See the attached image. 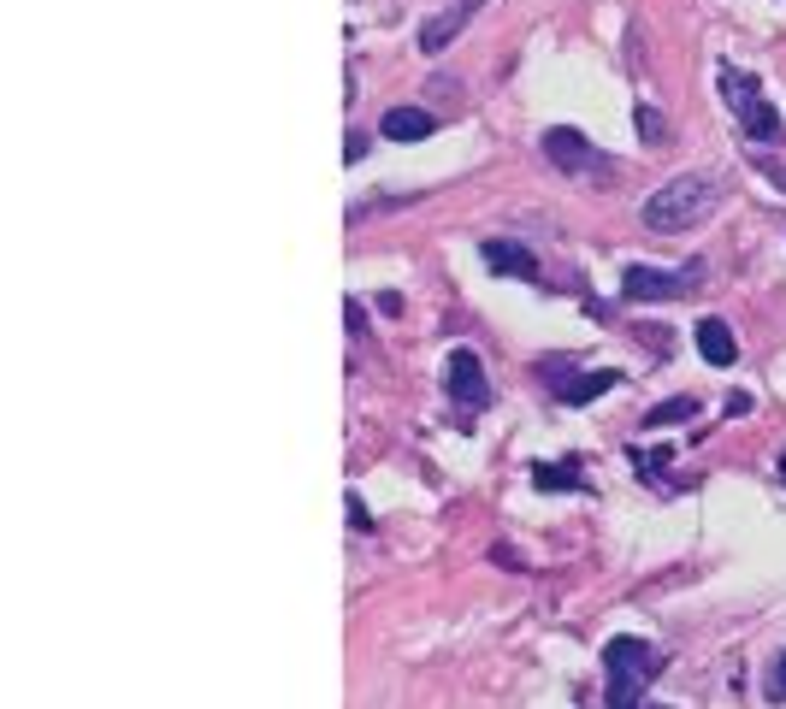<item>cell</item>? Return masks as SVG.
Wrapping results in <instances>:
<instances>
[{
  "label": "cell",
  "mask_w": 786,
  "mask_h": 709,
  "mask_svg": "<svg viewBox=\"0 0 786 709\" xmlns=\"http://www.w3.org/2000/svg\"><path fill=\"white\" fill-rule=\"evenodd\" d=\"M621 385V373L615 367H603V373H580L568 390H556V402H568V408H586V402H597L603 390H615Z\"/></svg>",
  "instance_id": "11"
},
{
  "label": "cell",
  "mask_w": 786,
  "mask_h": 709,
  "mask_svg": "<svg viewBox=\"0 0 786 709\" xmlns=\"http://www.w3.org/2000/svg\"><path fill=\"white\" fill-rule=\"evenodd\" d=\"M645 709H656V704H645Z\"/></svg>",
  "instance_id": "23"
},
{
  "label": "cell",
  "mask_w": 786,
  "mask_h": 709,
  "mask_svg": "<svg viewBox=\"0 0 786 709\" xmlns=\"http://www.w3.org/2000/svg\"><path fill=\"white\" fill-rule=\"evenodd\" d=\"M473 12H479V6H467V0H456L450 12H438V18L420 30V54H444L461 30H467V18H473Z\"/></svg>",
  "instance_id": "9"
},
{
  "label": "cell",
  "mask_w": 786,
  "mask_h": 709,
  "mask_svg": "<svg viewBox=\"0 0 786 709\" xmlns=\"http://www.w3.org/2000/svg\"><path fill=\"white\" fill-rule=\"evenodd\" d=\"M769 698H775V704H786V650L775 656V674H769Z\"/></svg>",
  "instance_id": "16"
},
{
  "label": "cell",
  "mask_w": 786,
  "mask_h": 709,
  "mask_svg": "<svg viewBox=\"0 0 786 709\" xmlns=\"http://www.w3.org/2000/svg\"><path fill=\"white\" fill-rule=\"evenodd\" d=\"M698 284H704V266H698V260L680 266V272H656V266H627V272H621L627 302H674V296H686V290H698Z\"/></svg>",
  "instance_id": "4"
},
{
  "label": "cell",
  "mask_w": 786,
  "mask_h": 709,
  "mask_svg": "<svg viewBox=\"0 0 786 709\" xmlns=\"http://www.w3.org/2000/svg\"><path fill=\"white\" fill-rule=\"evenodd\" d=\"M379 136L385 142H426V136H438V113H426V107H391L379 119Z\"/></svg>",
  "instance_id": "8"
},
{
  "label": "cell",
  "mask_w": 786,
  "mask_h": 709,
  "mask_svg": "<svg viewBox=\"0 0 786 709\" xmlns=\"http://www.w3.org/2000/svg\"><path fill=\"white\" fill-rule=\"evenodd\" d=\"M721 201V178L716 172H680L674 184H662L656 195H645L639 219L651 237H680V231H698Z\"/></svg>",
  "instance_id": "1"
},
{
  "label": "cell",
  "mask_w": 786,
  "mask_h": 709,
  "mask_svg": "<svg viewBox=\"0 0 786 709\" xmlns=\"http://www.w3.org/2000/svg\"><path fill=\"white\" fill-rule=\"evenodd\" d=\"M538 379L550 390H568L574 379H580V361H562V355H550V361H538Z\"/></svg>",
  "instance_id": "14"
},
{
  "label": "cell",
  "mask_w": 786,
  "mask_h": 709,
  "mask_svg": "<svg viewBox=\"0 0 786 709\" xmlns=\"http://www.w3.org/2000/svg\"><path fill=\"white\" fill-rule=\"evenodd\" d=\"M343 320H349V331H355V337L367 331V320H361V302H343Z\"/></svg>",
  "instance_id": "17"
},
{
  "label": "cell",
  "mask_w": 786,
  "mask_h": 709,
  "mask_svg": "<svg viewBox=\"0 0 786 709\" xmlns=\"http://www.w3.org/2000/svg\"><path fill=\"white\" fill-rule=\"evenodd\" d=\"M467 6H485V0H467Z\"/></svg>",
  "instance_id": "22"
},
{
  "label": "cell",
  "mask_w": 786,
  "mask_h": 709,
  "mask_svg": "<svg viewBox=\"0 0 786 709\" xmlns=\"http://www.w3.org/2000/svg\"><path fill=\"white\" fill-rule=\"evenodd\" d=\"M698 355H704L710 367H733V361H739V343H733V331L721 320H698Z\"/></svg>",
  "instance_id": "10"
},
{
  "label": "cell",
  "mask_w": 786,
  "mask_h": 709,
  "mask_svg": "<svg viewBox=\"0 0 786 709\" xmlns=\"http://www.w3.org/2000/svg\"><path fill=\"white\" fill-rule=\"evenodd\" d=\"M538 148H544V160H550L556 172H586L591 160H597V148H591V142H586V136H580L574 125H550Z\"/></svg>",
  "instance_id": "6"
},
{
  "label": "cell",
  "mask_w": 786,
  "mask_h": 709,
  "mask_svg": "<svg viewBox=\"0 0 786 709\" xmlns=\"http://www.w3.org/2000/svg\"><path fill=\"white\" fill-rule=\"evenodd\" d=\"M603 674H609V709H645V686L662 674V650L645 639H609Z\"/></svg>",
  "instance_id": "2"
},
{
  "label": "cell",
  "mask_w": 786,
  "mask_h": 709,
  "mask_svg": "<svg viewBox=\"0 0 786 709\" xmlns=\"http://www.w3.org/2000/svg\"><path fill=\"white\" fill-rule=\"evenodd\" d=\"M532 485L538 491H586V473L568 461V467H532Z\"/></svg>",
  "instance_id": "13"
},
{
  "label": "cell",
  "mask_w": 786,
  "mask_h": 709,
  "mask_svg": "<svg viewBox=\"0 0 786 709\" xmlns=\"http://www.w3.org/2000/svg\"><path fill=\"white\" fill-rule=\"evenodd\" d=\"M379 314H391V320L402 314V296H396V290H385V296H379Z\"/></svg>",
  "instance_id": "19"
},
{
  "label": "cell",
  "mask_w": 786,
  "mask_h": 709,
  "mask_svg": "<svg viewBox=\"0 0 786 709\" xmlns=\"http://www.w3.org/2000/svg\"><path fill=\"white\" fill-rule=\"evenodd\" d=\"M781 479H786V450H781Z\"/></svg>",
  "instance_id": "21"
},
{
  "label": "cell",
  "mask_w": 786,
  "mask_h": 709,
  "mask_svg": "<svg viewBox=\"0 0 786 709\" xmlns=\"http://www.w3.org/2000/svg\"><path fill=\"white\" fill-rule=\"evenodd\" d=\"M727 414H733V420H739V414H751V396H745V390H733V396H727Z\"/></svg>",
  "instance_id": "18"
},
{
  "label": "cell",
  "mask_w": 786,
  "mask_h": 709,
  "mask_svg": "<svg viewBox=\"0 0 786 709\" xmlns=\"http://www.w3.org/2000/svg\"><path fill=\"white\" fill-rule=\"evenodd\" d=\"M716 89H721L727 113L739 119V130H745L751 142H781V136H786L781 113L763 101V83H757V71H745V65H721V71H716Z\"/></svg>",
  "instance_id": "3"
},
{
  "label": "cell",
  "mask_w": 786,
  "mask_h": 709,
  "mask_svg": "<svg viewBox=\"0 0 786 709\" xmlns=\"http://www.w3.org/2000/svg\"><path fill=\"white\" fill-rule=\"evenodd\" d=\"M479 260H485V272H497V278H538V255L526 249V243H509V237H485L479 243Z\"/></svg>",
  "instance_id": "7"
},
{
  "label": "cell",
  "mask_w": 786,
  "mask_h": 709,
  "mask_svg": "<svg viewBox=\"0 0 786 709\" xmlns=\"http://www.w3.org/2000/svg\"><path fill=\"white\" fill-rule=\"evenodd\" d=\"M763 178H769V184H781V190H786V166H775V160L763 166Z\"/></svg>",
  "instance_id": "20"
},
{
  "label": "cell",
  "mask_w": 786,
  "mask_h": 709,
  "mask_svg": "<svg viewBox=\"0 0 786 709\" xmlns=\"http://www.w3.org/2000/svg\"><path fill=\"white\" fill-rule=\"evenodd\" d=\"M444 379H450V402H456L461 414H479L485 402H491V390H485V361H479V349H450V367H444Z\"/></svg>",
  "instance_id": "5"
},
{
  "label": "cell",
  "mask_w": 786,
  "mask_h": 709,
  "mask_svg": "<svg viewBox=\"0 0 786 709\" xmlns=\"http://www.w3.org/2000/svg\"><path fill=\"white\" fill-rule=\"evenodd\" d=\"M639 136H645V142H662V136H668V125H662L656 107H639Z\"/></svg>",
  "instance_id": "15"
},
{
  "label": "cell",
  "mask_w": 786,
  "mask_h": 709,
  "mask_svg": "<svg viewBox=\"0 0 786 709\" xmlns=\"http://www.w3.org/2000/svg\"><path fill=\"white\" fill-rule=\"evenodd\" d=\"M698 408L704 402H692V396H668V402H656L651 414H645V426L662 432V426H686V420H698Z\"/></svg>",
  "instance_id": "12"
}]
</instances>
